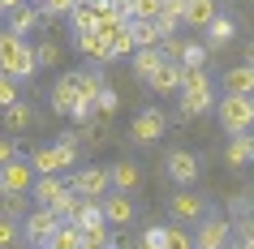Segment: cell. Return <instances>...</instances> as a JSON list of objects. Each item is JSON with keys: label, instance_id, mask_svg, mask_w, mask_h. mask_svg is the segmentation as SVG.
Segmentation results:
<instances>
[{"label": "cell", "instance_id": "6da1fadb", "mask_svg": "<svg viewBox=\"0 0 254 249\" xmlns=\"http://www.w3.org/2000/svg\"><path fill=\"white\" fill-rule=\"evenodd\" d=\"M0 73H9L13 82H26L39 73V56L26 43V35H13V30H0Z\"/></svg>", "mask_w": 254, "mask_h": 249}, {"label": "cell", "instance_id": "7a4b0ae2", "mask_svg": "<svg viewBox=\"0 0 254 249\" xmlns=\"http://www.w3.org/2000/svg\"><path fill=\"white\" fill-rule=\"evenodd\" d=\"M215 116H220V129L228 138L237 133H250L254 129V95H224L215 103Z\"/></svg>", "mask_w": 254, "mask_h": 249}, {"label": "cell", "instance_id": "3957f363", "mask_svg": "<svg viewBox=\"0 0 254 249\" xmlns=\"http://www.w3.org/2000/svg\"><path fill=\"white\" fill-rule=\"evenodd\" d=\"M30 163H35L39 176H56V172L73 168V163H78V133H61V142H56V146H39Z\"/></svg>", "mask_w": 254, "mask_h": 249}, {"label": "cell", "instance_id": "277c9868", "mask_svg": "<svg viewBox=\"0 0 254 249\" xmlns=\"http://www.w3.org/2000/svg\"><path fill=\"white\" fill-rule=\"evenodd\" d=\"M164 129H168V116H164L160 107H142L134 116V125H129V138H134L138 146H151V142H160Z\"/></svg>", "mask_w": 254, "mask_h": 249}, {"label": "cell", "instance_id": "5b68a950", "mask_svg": "<svg viewBox=\"0 0 254 249\" xmlns=\"http://www.w3.org/2000/svg\"><path fill=\"white\" fill-rule=\"evenodd\" d=\"M69 189L78 198H104L108 189H112V168H82V172H73V181H69Z\"/></svg>", "mask_w": 254, "mask_h": 249}, {"label": "cell", "instance_id": "8992f818", "mask_svg": "<svg viewBox=\"0 0 254 249\" xmlns=\"http://www.w3.org/2000/svg\"><path fill=\"white\" fill-rule=\"evenodd\" d=\"M35 181H39V172L26 159H13L0 168V194H26V189H35Z\"/></svg>", "mask_w": 254, "mask_h": 249}, {"label": "cell", "instance_id": "52a82bcc", "mask_svg": "<svg viewBox=\"0 0 254 249\" xmlns=\"http://www.w3.org/2000/svg\"><path fill=\"white\" fill-rule=\"evenodd\" d=\"M56 228H61V219H56L52 206H35L26 215V223H22V232H26L30 245H48V241L56 236Z\"/></svg>", "mask_w": 254, "mask_h": 249}, {"label": "cell", "instance_id": "ba28073f", "mask_svg": "<svg viewBox=\"0 0 254 249\" xmlns=\"http://www.w3.org/2000/svg\"><path fill=\"white\" fill-rule=\"evenodd\" d=\"M233 245V223L228 219H198L194 249H228Z\"/></svg>", "mask_w": 254, "mask_h": 249}, {"label": "cell", "instance_id": "9c48e42d", "mask_svg": "<svg viewBox=\"0 0 254 249\" xmlns=\"http://www.w3.org/2000/svg\"><path fill=\"white\" fill-rule=\"evenodd\" d=\"M78 107H82V95H78V82H73V69H69V73H61L56 86H52V112L56 116H73Z\"/></svg>", "mask_w": 254, "mask_h": 249}, {"label": "cell", "instance_id": "30bf717a", "mask_svg": "<svg viewBox=\"0 0 254 249\" xmlns=\"http://www.w3.org/2000/svg\"><path fill=\"white\" fill-rule=\"evenodd\" d=\"M164 172H168L177 185H194V181L202 176V163H198V155H190V150H168Z\"/></svg>", "mask_w": 254, "mask_h": 249}, {"label": "cell", "instance_id": "8fae6325", "mask_svg": "<svg viewBox=\"0 0 254 249\" xmlns=\"http://www.w3.org/2000/svg\"><path fill=\"white\" fill-rule=\"evenodd\" d=\"M215 107V95H211V82H198V86H181V116H202Z\"/></svg>", "mask_w": 254, "mask_h": 249}, {"label": "cell", "instance_id": "7c38bea8", "mask_svg": "<svg viewBox=\"0 0 254 249\" xmlns=\"http://www.w3.org/2000/svg\"><path fill=\"white\" fill-rule=\"evenodd\" d=\"M147 86L155 95H177L181 91V60H164V65L147 78Z\"/></svg>", "mask_w": 254, "mask_h": 249}, {"label": "cell", "instance_id": "4fadbf2b", "mask_svg": "<svg viewBox=\"0 0 254 249\" xmlns=\"http://www.w3.org/2000/svg\"><path fill=\"white\" fill-rule=\"evenodd\" d=\"M104 219H108V228H129L134 223V202H129V194L104 198Z\"/></svg>", "mask_w": 254, "mask_h": 249}, {"label": "cell", "instance_id": "5bb4252c", "mask_svg": "<svg viewBox=\"0 0 254 249\" xmlns=\"http://www.w3.org/2000/svg\"><path fill=\"white\" fill-rule=\"evenodd\" d=\"M73 43H78V52L86 56V60H95V65H108V60H112V48H108V39L99 30H82Z\"/></svg>", "mask_w": 254, "mask_h": 249}, {"label": "cell", "instance_id": "9a60e30c", "mask_svg": "<svg viewBox=\"0 0 254 249\" xmlns=\"http://www.w3.org/2000/svg\"><path fill=\"white\" fill-rule=\"evenodd\" d=\"M168 210H173V219L177 223H190V219H202V198L198 194H190V189H181V194H173V202H168Z\"/></svg>", "mask_w": 254, "mask_h": 249}, {"label": "cell", "instance_id": "2e32d148", "mask_svg": "<svg viewBox=\"0 0 254 249\" xmlns=\"http://www.w3.org/2000/svg\"><path fill=\"white\" fill-rule=\"evenodd\" d=\"M224 163H228V168H246V163H254V133H237V138H228Z\"/></svg>", "mask_w": 254, "mask_h": 249}, {"label": "cell", "instance_id": "e0dca14e", "mask_svg": "<svg viewBox=\"0 0 254 249\" xmlns=\"http://www.w3.org/2000/svg\"><path fill=\"white\" fill-rule=\"evenodd\" d=\"M215 17H220L215 0H186V26L190 30H207Z\"/></svg>", "mask_w": 254, "mask_h": 249}, {"label": "cell", "instance_id": "ac0fdd59", "mask_svg": "<svg viewBox=\"0 0 254 249\" xmlns=\"http://www.w3.org/2000/svg\"><path fill=\"white\" fill-rule=\"evenodd\" d=\"M73 82H78V95H82V103H91V107H95V99H99V91L108 86L99 69H73Z\"/></svg>", "mask_w": 254, "mask_h": 249}, {"label": "cell", "instance_id": "d6986e66", "mask_svg": "<svg viewBox=\"0 0 254 249\" xmlns=\"http://www.w3.org/2000/svg\"><path fill=\"white\" fill-rule=\"evenodd\" d=\"M224 95H254V65L224 69Z\"/></svg>", "mask_w": 254, "mask_h": 249}, {"label": "cell", "instance_id": "ffe728a7", "mask_svg": "<svg viewBox=\"0 0 254 249\" xmlns=\"http://www.w3.org/2000/svg\"><path fill=\"white\" fill-rule=\"evenodd\" d=\"M121 13L129 22H160L164 0H121Z\"/></svg>", "mask_w": 254, "mask_h": 249}, {"label": "cell", "instance_id": "44dd1931", "mask_svg": "<svg viewBox=\"0 0 254 249\" xmlns=\"http://www.w3.org/2000/svg\"><path fill=\"white\" fill-rule=\"evenodd\" d=\"M138 185H142V168L129 163V159H121L117 168H112V189H117V194H134Z\"/></svg>", "mask_w": 254, "mask_h": 249}, {"label": "cell", "instance_id": "7402d4cb", "mask_svg": "<svg viewBox=\"0 0 254 249\" xmlns=\"http://www.w3.org/2000/svg\"><path fill=\"white\" fill-rule=\"evenodd\" d=\"M73 223H78L82 232H91V228H99V223H108V219H104V198H82Z\"/></svg>", "mask_w": 254, "mask_h": 249}, {"label": "cell", "instance_id": "603a6c76", "mask_svg": "<svg viewBox=\"0 0 254 249\" xmlns=\"http://www.w3.org/2000/svg\"><path fill=\"white\" fill-rule=\"evenodd\" d=\"M39 22H43V9H35V4H17L13 13H9V30L13 35H30Z\"/></svg>", "mask_w": 254, "mask_h": 249}, {"label": "cell", "instance_id": "cb8c5ba5", "mask_svg": "<svg viewBox=\"0 0 254 249\" xmlns=\"http://www.w3.org/2000/svg\"><path fill=\"white\" fill-rule=\"evenodd\" d=\"M233 39H237V26H233V17H215L211 26H207V48H211V52L228 48Z\"/></svg>", "mask_w": 254, "mask_h": 249}, {"label": "cell", "instance_id": "d4e9b609", "mask_svg": "<svg viewBox=\"0 0 254 249\" xmlns=\"http://www.w3.org/2000/svg\"><path fill=\"white\" fill-rule=\"evenodd\" d=\"M129 65H134V73H138V78L147 82L151 73H155V69L164 65V52H160V48H138V52L129 56Z\"/></svg>", "mask_w": 254, "mask_h": 249}, {"label": "cell", "instance_id": "484cf974", "mask_svg": "<svg viewBox=\"0 0 254 249\" xmlns=\"http://www.w3.org/2000/svg\"><path fill=\"white\" fill-rule=\"evenodd\" d=\"M61 194H69V185L61 181V176H39V181H35V202H39V206H52Z\"/></svg>", "mask_w": 254, "mask_h": 249}, {"label": "cell", "instance_id": "4316f807", "mask_svg": "<svg viewBox=\"0 0 254 249\" xmlns=\"http://www.w3.org/2000/svg\"><path fill=\"white\" fill-rule=\"evenodd\" d=\"M129 30H134V43H138V48H160V43H164L160 22H129Z\"/></svg>", "mask_w": 254, "mask_h": 249}, {"label": "cell", "instance_id": "83f0119b", "mask_svg": "<svg viewBox=\"0 0 254 249\" xmlns=\"http://www.w3.org/2000/svg\"><path fill=\"white\" fill-rule=\"evenodd\" d=\"M30 120H35V116H30V103H9V107H4V129H9V133H26Z\"/></svg>", "mask_w": 254, "mask_h": 249}, {"label": "cell", "instance_id": "f1b7e54d", "mask_svg": "<svg viewBox=\"0 0 254 249\" xmlns=\"http://www.w3.org/2000/svg\"><path fill=\"white\" fill-rule=\"evenodd\" d=\"M48 249H82V228L78 223H61L56 236L48 241Z\"/></svg>", "mask_w": 254, "mask_h": 249}, {"label": "cell", "instance_id": "f546056e", "mask_svg": "<svg viewBox=\"0 0 254 249\" xmlns=\"http://www.w3.org/2000/svg\"><path fill=\"white\" fill-rule=\"evenodd\" d=\"M108 48H112V60H117V56H134V52H138V43H134V30H129V26H121L117 35L108 39Z\"/></svg>", "mask_w": 254, "mask_h": 249}, {"label": "cell", "instance_id": "4dcf8cb0", "mask_svg": "<svg viewBox=\"0 0 254 249\" xmlns=\"http://www.w3.org/2000/svg\"><path fill=\"white\" fill-rule=\"evenodd\" d=\"M78 206H82V198L73 194V189H69V194H61V198L52 202V210H56V219H61V223H73V215H78Z\"/></svg>", "mask_w": 254, "mask_h": 249}, {"label": "cell", "instance_id": "1f68e13d", "mask_svg": "<svg viewBox=\"0 0 254 249\" xmlns=\"http://www.w3.org/2000/svg\"><path fill=\"white\" fill-rule=\"evenodd\" d=\"M35 56H39V69H56L65 52H61V43H56V39H43L39 48H35Z\"/></svg>", "mask_w": 254, "mask_h": 249}, {"label": "cell", "instance_id": "d6a6232c", "mask_svg": "<svg viewBox=\"0 0 254 249\" xmlns=\"http://www.w3.org/2000/svg\"><path fill=\"white\" fill-rule=\"evenodd\" d=\"M117 107H121V95L112 91V86H104V91H99V99H95V116H117Z\"/></svg>", "mask_w": 254, "mask_h": 249}, {"label": "cell", "instance_id": "836d02e7", "mask_svg": "<svg viewBox=\"0 0 254 249\" xmlns=\"http://www.w3.org/2000/svg\"><path fill=\"white\" fill-rule=\"evenodd\" d=\"M91 13H95V26H104V22H112V17H125L121 13V0H95Z\"/></svg>", "mask_w": 254, "mask_h": 249}, {"label": "cell", "instance_id": "e575fe53", "mask_svg": "<svg viewBox=\"0 0 254 249\" xmlns=\"http://www.w3.org/2000/svg\"><path fill=\"white\" fill-rule=\"evenodd\" d=\"M207 52H211L207 43H186V52H181V65H186V69H202V65H207Z\"/></svg>", "mask_w": 254, "mask_h": 249}, {"label": "cell", "instance_id": "d590c367", "mask_svg": "<svg viewBox=\"0 0 254 249\" xmlns=\"http://www.w3.org/2000/svg\"><path fill=\"white\" fill-rule=\"evenodd\" d=\"M17 236H22V228H17V219H9V215H0V249H13Z\"/></svg>", "mask_w": 254, "mask_h": 249}, {"label": "cell", "instance_id": "8d00e7d4", "mask_svg": "<svg viewBox=\"0 0 254 249\" xmlns=\"http://www.w3.org/2000/svg\"><path fill=\"white\" fill-rule=\"evenodd\" d=\"M69 26L78 30H95V13H91V4H78V9H73V13H69Z\"/></svg>", "mask_w": 254, "mask_h": 249}, {"label": "cell", "instance_id": "74e56055", "mask_svg": "<svg viewBox=\"0 0 254 249\" xmlns=\"http://www.w3.org/2000/svg\"><path fill=\"white\" fill-rule=\"evenodd\" d=\"M164 236H168V228L151 223L147 232H142V241H138V249H164Z\"/></svg>", "mask_w": 254, "mask_h": 249}, {"label": "cell", "instance_id": "f35d334b", "mask_svg": "<svg viewBox=\"0 0 254 249\" xmlns=\"http://www.w3.org/2000/svg\"><path fill=\"white\" fill-rule=\"evenodd\" d=\"M22 202H26V194H0V215L17 219L22 215Z\"/></svg>", "mask_w": 254, "mask_h": 249}, {"label": "cell", "instance_id": "ab89813d", "mask_svg": "<svg viewBox=\"0 0 254 249\" xmlns=\"http://www.w3.org/2000/svg\"><path fill=\"white\" fill-rule=\"evenodd\" d=\"M164 249H194V236L181 232V228H168V236H164Z\"/></svg>", "mask_w": 254, "mask_h": 249}, {"label": "cell", "instance_id": "60d3db41", "mask_svg": "<svg viewBox=\"0 0 254 249\" xmlns=\"http://www.w3.org/2000/svg\"><path fill=\"white\" fill-rule=\"evenodd\" d=\"M9 103H17V82L9 78V73H0V112H4Z\"/></svg>", "mask_w": 254, "mask_h": 249}, {"label": "cell", "instance_id": "b9f144b4", "mask_svg": "<svg viewBox=\"0 0 254 249\" xmlns=\"http://www.w3.org/2000/svg\"><path fill=\"white\" fill-rule=\"evenodd\" d=\"M160 52H164V60H181V52H186V39H177V35H164Z\"/></svg>", "mask_w": 254, "mask_h": 249}, {"label": "cell", "instance_id": "7bdbcfd3", "mask_svg": "<svg viewBox=\"0 0 254 249\" xmlns=\"http://www.w3.org/2000/svg\"><path fill=\"white\" fill-rule=\"evenodd\" d=\"M91 245H99V249H112L117 241H112V232H108V223H99V228H91V232H82Z\"/></svg>", "mask_w": 254, "mask_h": 249}, {"label": "cell", "instance_id": "ee69618b", "mask_svg": "<svg viewBox=\"0 0 254 249\" xmlns=\"http://www.w3.org/2000/svg\"><path fill=\"white\" fill-rule=\"evenodd\" d=\"M17 159V138H0V168Z\"/></svg>", "mask_w": 254, "mask_h": 249}, {"label": "cell", "instance_id": "f6af8a7d", "mask_svg": "<svg viewBox=\"0 0 254 249\" xmlns=\"http://www.w3.org/2000/svg\"><path fill=\"white\" fill-rule=\"evenodd\" d=\"M254 236V219H237V228H233V241H250Z\"/></svg>", "mask_w": 254, "mask_h": 249}, {"label": "cell", "instance_id": "bcb514c9", "mask_svg": "<svg viewBox=\"0 0 254 249\" xmlns=\"http://www.w3.org/2000/svg\"><path fill=\"white\" fill-rule=\"evenodd\" d=\"M17 4H26V0H0V13H13Z\"/></svg>", "mask_w": 254, "mask_h": 249}, {"label": "cell", "instance_id": "7dc6e473", "mask_svg": "<svg viewBox=\"0 0 254 249\" xmlns=\"http://www.w3.org/2000/svg\"><path fill=\"white\" fill-rule=\"evenodd\" d=\"M237 245H241V249H254V236H250V241H237Z\"/></svg>", "mask_w": 254, "mask_h": 249}, {"label": "cell", "instance_id": "c3c4849f", "mask_svg": "<svg viewBox=\"0 0 254 249\" xmlns=\"http://www.w3.org/2000/svg\"><path fill=\"white\" fill-rule=\"evenodd\" d=\"M246 65H254V43H250V52H246Z\"/></svg>", "mask_w": 254, "mask_h": 249}, {"label": "cell", "instance_id": "681fc988", "mask_svg": "<svg viewBox=\"0 0 254 249\" xmlns=\"http://www.w3.org/2000/svg\"><path fill=\"white\" fill-rule=\"evenodd\" d=\"M78 4H95V0H78Z\"/></svg>", "mask_w": 254, "mask_h": 249}, {"label": "cell", "instance_id": "f907efd6", "mask_svg": "<svg viewBox=\"0 0 254 249\" xmlns=\"http://www.w3.org/2000/svg\"><path fill=\"white\" fill-rule=\"evenodd\" d=\"M35 4H39V9H43V4H48V0H35Z\"/></svg>", "mask_w": 254, "mask_h": 249}, {"label": "cell", "instance_id": "816d5d0a", "mask_svg": "<svg viewBox=\"0 0 254 249\" xmlns=\"http://www.w3.org/2000/svg\"><path fill=\"white\" fill-rule=\"evenodd\" d=\"M228 249H241V245H237V241H233V245H228Z\"/></svg>", "mask_w": 254, "mask_h": 249}, {"label": "cell", "instance_id": "f5cc1de1", "mask_svg": "<svg viewBox=\"0 0 254 249\" xmlns=\"http://www.w3.org/2000/svg\"><path fill=\"white\" fill-rule=\"evenodd\" d=\"M30 249H48V245H30Z\"/></svg>", "mask_w": 254, "mask_h": 249}, {"label": "cell", "instance_id": "db71d44e", "mask_svg": "<svg viewBox=\"0 0 254 249\" xmlns=\"http://www.w3.org/2000/svg\"><path fill=\"white\" fill-rule=\"evenodd\" d=\"M112 249H117V245H112Z\"/></svg>", "mask_w": 254, "mask_h": 249}, {"label": "cell", "instance_id": "11a10c76", "mask_svg": "<svg viewBox=\"0 0 254 249\" xmlns=\"http://www.w3.org/2000/svg\"><path fill=\"white\" fill-rule=\"evenodd\" d=\"M134 249H138V245H134Z\"/></svg>", "mask_w": 254, "mask_h": 249}]
</instances>
